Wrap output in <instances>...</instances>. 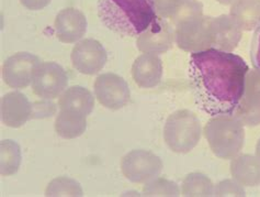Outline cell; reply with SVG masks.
<instances>
[{"instance_id": "cell-1", "label": "cell", "mask_w": 260, "mask_h": 197, "mask_svg": "<svg viewBox=\"0 0 260 197\" xmlns=\"http://www.w3.org/2000/svg\"><path fill=\"white\" fill-rule=\"evenodd\" d=\"M248 72L247 63L232 52L211 47L191 53L188 73L196 104L211 117L234 115Z\"/></svg>"}, {"instance_id": "cell-2", "label": "cell", "mask_w": 260, "mask_h": 197, "mask_svg": "<svg viewBox=\"0 0 260 197\" xmlns=\"http://www.w3.org/2000/svg\"><path fill=\"white\" fill-rule=\"evenodd\" d=\"M98 16L121 37H139L157 17L155 0H99Z\"/></svg>"}, {"instance_id": "cell-3", "label": "cell", "mask_w": 260, "mask_h": 197, "mask_svg": "<svg viewBox=\"0 0 260 197\" xmlns=\"http://www.w3.org/2000/svg\"><path fill=\"white\" fill-rule=\"evenodd\" d=\"M203 133L212 152L223 160L235 158L244 147V124L234 115L212 117Z\"/></svg>"}, {"instance_id": "cell-4", "label": "cell", "mask_w": 260, "mask_h": 197, "mask_svg": "<svg viewBox=\"0 0 260 197\" xmlns=\"http://www.w3.org/2000/svg\"><path fill=\"white\" fill-rule=\"evenodd\" d=\"M202 134L201 122L192 111L182 109L168 117L164 127V139L175 153L184 154L199 144Z\"/></svg>"}, {"instance_id": "cell-5", "label": "cell", "mask_w": 260, "mask_h": 197, "mask_svg": "<svg viewBox=\"0 0 260 197\" xmlns=\"http://www.w3.org/2000/svg\"><path fill=\"white\" fill-rule=\"evenodd\" d=\"M213 18L197 16L178 23L176 42L183 51L200 52L214 46Z\"/></svg>"}, {"instance_id": "cell-6", "label": "cell", "mask_w": 260, "mask_h": 197, "mask_svg": "<svg viewBox=\"0 0 260 197\" xmlns=\"http://www.w3.org/2000/svg\"><path fill=\"white\" fill-rule=\"evenodd\" d=\"M162 162L159 157L146 150H133L123 157L121 170L123 175L132 183H147L161 172Z\"/></svg>"}, {"instance_id": "cell-7", "label": "cell", "mask_w": 260, "mask_h": 197, "mask_svg": "<svg viewBox=\"0 0 260 197\" xmlns=\"http://www.w3.org/2000/svg\"><path fill=\"white\" fill-rule=\"evenodd\" d=\"M68 85L65 70L55 62H42L36 70L32 90L42 99H54L63 94Z\"/></svg>"}, {"instance_id": "cell-8", "label": "cell", "mask_w": 260, "mask_h": 197, "mask_svg": "<svg viewBox=\"0 0 260 197\" xmlns=\"http://www.w3.org/2000/svg\"><path fill=\"white\" fill-rule=\"evenodd\" d=\"M94 95L99 103L111 110H119L131 98L126 80L114 73H104L95 78Z\"/></svg>"}, {"instance_id": "cell-9", "label": "cell", "mask_w": 260, "mask_h": 197, "mask_svg": "<svg viewBox=\"0 0 260 197\" xmlns=\"http://www.w3.org/2000/svg\"><path fill=\"white\" fill-rule=\"evenodd\" d=\"M42 63L39 57L29 52H19L5 61L3 65V78L5 83L15 90L28 87L38 66Z\"/></svg>"}, {"instance_id": "cell-10", "label": "cell", "mask_w": 260, "mask_h": 197, "mask_svg": "<svg viewBox=\"0 0 260 197\" xmlns=\"http://www.w3.org/2000/svg\"><path fill=\"white\" fill-rule=\"evenodd\" d=\"M71 59L75 70L85 75H94L104 69L108 55L99 41L85 39L74 46Z\"/></svg>"}, {"instance_id": "cell-11", "label": "cell", "mask_w": 260, "mask_h": 197, "mask_svg": "<svg viewBox=\"0 0 260 197\" xmlns=\"http://www.w3.org/2000/svg\"><path fill=\"white\" fill-rule=\"evenodd\" d=\"M234 116L244 126L260 125V73L257 70L249 71L246 75L245 91Z\"/></svg>"}, {"instance_id": "cell-12", "label": "cell", "mask_w": 260, "mask_h": 197, "mask_svg": "<svg viewBox=\"0 0 260 197\" xmlns=\"http://www.w3.org/2000/svg\"><path fill=\"white\" fill-rule=\"evenodd\" d=\"M176 35L165 18L157 16L147 30L139 36L136 45L144 53L160 54L173 46Z\"/></svg>"}, {"instance_id": "cell-13", "label": "cell", "mask_w": 260, "mask_h": 197, "mask_svg": "<svg viewBox=\"0 0 260 197\" xmlns=\"http://www.w3.org/2000/svg\"><path fill=\"white\" fill-rule=\"evenodd\" d=\"M54 29L60 42L76 43L87 31V19L80 10L66 8L57 13Z\"/></svg>"}, {"instance_id": "cell-14", "label": "cell", "mask_w": 260, "mask_h": 197, "mask_svg": "<svg viewBox=\"0 0 260 197\" xmlns=\"http://www.w3.org/2000/svg\"><path fill=\"white\" fill-rule=\"evenodd\" d=\"M0 111L3 122L10 128H20L32 119V104L20 92H11L3 96Z\"/></svg>"}, {"instance_id": "cell-15", "label": "cell", "mask_w": 260, "mask_h": 197, "mask_svg": "<svg viewBox=\"0 0 260 197\" xmlns=\"http://www.w3.org/2000/svg\"><path fill=\"white\" fill-rule=\"evenodd\" d=\"M132 76L142 88H153L158 85L162 76V62L157 54L144 53L134 61Z\"/></svg>"}, {"instance_id": "cell-16", "label": "cell", "mask_w": 260, "mask_h": 197, "mask_svg": "<svg viewBox=\"0 0 260 197\" xmlns=\"http://www.w3.org/2000/svg\"><path fill=\"white\" fill-rule=\"evenodd\" d=\"M214 46L213 49L232 52L242 38V29L231 16L223 15L213 18Z\"/></svg>"}, {"instance_id": "cell-17", "label": "cell", "mask_w": 260, "mask_h": 197, "mask_svg": "<svg viewBox=\"0 0 260 197\" xmlns=\"http://www.w3.org/2000/svg\"><path fill=\"white\" fill-rule=\"evenodd\" d=\"M231 174L243 186H258L260 184V161L255 155H236L231 162Z\"/></svg>"}, {"instance_id": "cell-18", "label": "cell", "mask_w": 260, "mask_h": 197, "mask_svg": "<svg viewBox=\"0 0 260 197\" xmlns=\"http://www.w3.org/2000/svg\"><path fill=\"white\" fill-rule=\"evenodd\" d=\"M58 107L59 109L80 112L87 117L93 110L94 97L85 87L72 86L59 96Z\"/></svg>"}, {"instance_id": "cell-19", "label": "cell", "mask_w": 260, "mask_h": 197, "mask_svg": "<svg viewBox=\"0 0 260 197\" xmlns=\"http://www.w3.org/2000/svg\"><path fill=\"white\" fill-rule=\"evenodd\" d=\"M87 119L83 114L60 109L55 119V130L59 137L64 139H75L85 133Z\"/></svg>"}, {"instance_id": "cell-20", "label": "cell", "mask_w": 260, "mask_h": 197, "mask_svg": "<svg viewBox=\"0 0 260 197\" xmlns=\"http://www.w3.org/2000/svg\"><path fill=\"white\" fill-rule=\"evenodd\" d=\"M231 17L242 30L249 31L260 23V0H236Z\"/></svg>"}, {"instance_id": "cell-21", "label": "cell", "mask_w": 260, "mask_h": 197, "mask_svg": "<svg viewBox=\"0 0 260 197\" xmlns=\"http://www.w3.org/2000/svg\"><path fill=\"white\" fill-rule=\"evenodd\" d=\"M21 160V149L17 142L13 140H3L0 144V173L2 175H15L19 171Z\"/></svg>"}, {"instance_id": "cell-22", "label": "cell", "mask_w": 260, "mask_h": 197, "mask_svg": "<svg viewBox=\"0 0 260 197\" xmlns=\"http://www.w3.org/2000/svg\"><path fill=\"white\" fill-rule=\"evenodd\" d=\"M181 194L183 196H213L214 185L207 175L190 173L182 182Z\"/></svg>"}, {"instance_id": "cell-23", "label": "cell", "mask_w": 260, "mask_h": 197, "mask_svg": "<svg viewBox=\"0 0 260 197\" xmlns=\"http://www.w3.org/2000/svg\"><path fill=\"white\" fill-rule=\"evenodd\" d=\"M83 194L78 182L63 176L54 179L45 191V196H83Z\"/></svg>"}, {"instance_id": "cell-24", "label": "cell", "mask_w": 260, "mask_h": 197, "mask_svg": "<svg viewBox=\"0 0 260 197\" xmlns=\"http://www.w3.org/2000/svg\"><path fill=\"white\" fill-rule=\"evenodd\" d=\"M143 193L146 196H179L181 192L175 182L156 178L145 183Z\"/></svg>"}, {"instance_id": "cell-25", "label": "cell", "mask_w": 260, "mask_h": 197, "mask_svg": "<svg viewBox=\"0 0 260 197\" xmlns=\"http://www.w3.org/2000/svg\"><path fill=\"white\" fill-rule=\"evenodd\" d=\"M215 196H245L243 185L239 184L237 181L224 180L218 183L214 187Z\"/></svg>"}, {"instance_id": "cell-26", "label": "cell", "mask_w": 260, "mask_h": 197, "mask_svg": "<svg viewBox=\"0 0 260 197\" xmlns=\"http://www.w3.org/2000/svg\"><path fill=\"white\" fill-rule=\"evenodd\" d=\"M56 105L51 99H43L32 104V119H43L54 116L56 114Z\"/></svg>"}, {"instance_id": "cell-27", "label": "cell", "mask_w": 260, "mask_h": 197, "mask_svg": "<svg viewBox=\"0 0 260 197\" xmlns=\"http://www.w3.org/2000/svg\"><path fill=\"white\" fill-rule=\"evenodd\" d=\"M181 0H155L157 15L165 19H172Z\"/></svg>"}, {"instance_id": "cell-28", "label": "cell", "mask_w": 260, "mask_h": 197, "mask_svg": "<svg viewBox=\"0 0 260 197\" xmlns=\"http://www.w3.org/2000/svg\"><path fill=\"white\" fill-rule=\"evenodd\" d=\"M250 60L255 70L260 73V23L256 26L250 42Z\"/></svg>"}, {"instance_id": "cell-29", "label": "cell", "mask_w": 260, "mask_h": 197, "mask_svg": "<svg viewBox=\"0 0 260 197\" xmlns=\"http://www.w3.org/2000/svg\"><path fill=\"white\" fill-rule=\"evenodd\" d=\"M52 0H20V3L29 10H41L51 4Z\"/></svg>"}, {"instance_id": "cell-30", "label": "cell", "mask_w": 260, "mask_h": 197, "mask_svg": "<svg viewBox=\"0 0 260 197\" xmlns=\"http://www.w3.org/2000/svg\"><path fill=\"white\" fill-rule=\"evenodd\" d=\"M256 157L258 158V160L260 161V139L257 142V146H256Z\"/></svg>"}, {"instance_id": "cell-31", "label": "cell", "mask_w": 260, "mask_h": 197, "mask_svg": "<svg viewBox=\"0 0 260 197\" xmlns=\"http://www.w3.org/2000/svg\"><path fill=\"white\" fill-rule=\"evenodd\" d=\"M218 3H221L222 5H230V4H234L236 0H217Z\"/></svg>"}]
</instances>
